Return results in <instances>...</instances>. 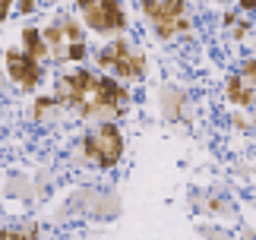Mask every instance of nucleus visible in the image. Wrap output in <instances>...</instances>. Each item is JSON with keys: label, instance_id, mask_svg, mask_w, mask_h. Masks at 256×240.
I'll return each instance as SVG.
<instances>
[{"label": "nucleus", "instance_id": "1", "mask_svg": "<svg viewBox=\"0 0 256 240\" xmlns=\"http://www.w3.org/2000/svg\"><path fill=\"white\" fill-rule=\"evenodd\" d=\"M57 104H70L76 114L95 117V114H126L130 108V92L117 82V79L95 76L88 70H76V73L64 76L57 82Z\"/></svg>", "mask_w": 256, "mask_h": 240}, {"label": "nucleus", "instance_id": "2", "mask_svg": "<svg viewBox=\"0 0 256 240\" xmlns=\"http://www.w3.org/2000/svg\"><path fill=\"white\" fill-rule=\"evenodd\" d=\"M142 13L152 19L155 35L162 42H171L177 35L190 32V19H186V4L184 0H142Z\"/></svg>", "mask_w": 256, "mask_h": 240}, {"label": "nucleus", "instance_id": "3", "mask_svg": "<svg viewBox=\"0 0 256 240\" xmlns=\"http://www.w3.org/2000/svg\"><path fill=\"white\" fill-rule=\"evenodd\" d=\"M82 155L98 168H114L124 155V136L117 130V124H108L104 120L102 126H95L82 139Z\"/></svg>", "mask_w": 256, "mask_h": 240}, {"label": "nucleus", "instance_id": "4", "mask_svg": "<svg viewBox=\"0 0 256 240\" xmlns=\"http://www.w3.org/2000/svg\"><path fill=\"white\" fill-rule=\"evenodd\" d=\"M98 64L108 66V70H114L120 79H142L146 73V60L140 51H133L130 44L124 42V38H117V42H111L108 48H102V54H98Z\"/></svg>", "mask_w": 256, "mask_h": 240}, {"label": "nucleus", "instance_id": "5", "mask_svg": "<svg viewBox=\"0 0 256 240\" xmlns=\"http://www.w3.org/2000/svg\"><path fill=\"white\" fill-rule=\"evenodd\" d=\"M76 4H80L86 26L95 28V32H120L126 26V13L120 0H76Z\"/></svg>", "mask_w": 256, "mask_h": 240}, {"label": "nucleus", "instance_id": "6", "mask_svg": "<svg viewBox=\"0 0 256 240\" xmlns=\"http://www.w3.org/2000/svg\"><path fill=\"white\" fill-rule=\"evenodd\" d=\"M4 60H6V73H10V79H13L19 88L32 92V88L38 86V79H42V60L28 57L26 51H6Z\"/></svg>", "mask_w": 256, "mask_h": 240}, {"label": "nucleus", "instance_id": "7", "mask_svg": "<svg viewBox=\"0 0 256 240\" xmlns=\"http://www.w3.org/2000/svg\"><path fill=\"white\" fill-rule=\"evenodd\" d=\"M224 95H228V102L238 104V108H253V102H256V88L244 76H231L228 82H224Z\"/></svg>", "mask_w": 256, "mask_h": 240}, {"label": "nucleus", "instance_id": "8", "mask_svg": "<svg viewBox=\"0 0 256 240\" xmlns=\"http://www.w3.org/2000/svg\"><path fill=\"white\" fill-rule=\"evenodd\" d=\"M22 51H26L28 57H35V60L51 57V51H48V42H44V35L38 32V28H22Z\"/></svg>", "mask_w": 256, "mask_h": 240}, {"label": "nucleus", "instance_id": "9", "mask_svg": "<svg viewBox=\"0 0 256 240\" xmlns=\"http://www.w3.org/2000/svg\"><path fill=\"white\" fill-rule=\"evenodd\" d=\"M44 42H48V51H51V57H57V60H64V54H66V32H64V26L60 22H54V26H48L44 28Z\"/></svg>", "mask_w": 256, "mask_h": 240}, {"label": "nucleus", "instance_id": "10", "mask_svg": "<svg viewBox=\"0 0 256 240\" xmlns=\"http://www.w3.org/2000/svg\"><path fill=\"white\" fill-rule=\"evenodd\" d=\"M184 104H186V98H184L180 88H164V92H162V108H164V117H168V120L180 117Z\"/></svg>", "mask_w": 256, "mask_h": 240}, {"label": "nucleus", "instance_id": "11", "mask_svg": "<svg viewBox=\"0 0 256 240\" xmlns=\"http://www.w3.org/2000/svg\"><path fill=\"white\" fill-rule=\"evenodd\" d=\"M240 76L247 79V82L256 88V57H247L244 60V66H240Z\"/></svg>", "mask_w": 256, "mask_h": 240}, {"label": "nucleus", "instance_id": "12", "mask_svg": "<svg viewBox=\"0 0 256 240\" xmlns=\"http://www.w3.org/2000/svg\"><path fill=\"white\" fill-rule=\"evenodd\" d=\"M16 13H22V16L35 13V0H19V4H16Z\"/></svg>", "mask_w": 256, "mask_h": 240}, {"label": "nucleus", "instance_id": "13", "mask_svg": "<svg viewBox=\"0 0 256 240\" xmlns=\"http://www.w3.org/2000/svg\"><path fill=\"white\" fill-rule=\"evenodd\" d=\"M10 10H13V0H0V22L10 16Z\"/></svg>", "mask_w": 256, "mask_h": 240}, {"label": "nucleus", "instance_id": "14", "mask_svg": "<svg viewBox=\"0 0 256 240\" xmlns=\"http://www.w3.org/2000/svg\"><path fill=\"white\" fill-rule=\"evenodd\" d=\"M238 4H240V10H247V13L256 10V0H238Z\"/></svg>", "mask_w": 256, "mask_h": 240}]
</instances>
